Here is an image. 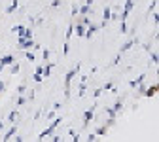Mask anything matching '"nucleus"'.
<instances>
[{
	"instance_id": "nucleus-1",
	"label": "nucleus",
	"mask_w": 159,
	"mask_h": 142,
	"mask_svg": "<svg viewBox=\"0 0 159 142\" xmlns=\"http://www.w3.org/2000/svg\"><path fill=\"white\" fill-rule=\"evenodd\" d=\"M59 125H61V117H57V119L53 117V123H51V125H49V127H48V129H46L44 133H40V136H38V138H40V140H42V138H46V136H49V135H51V133H53V131H55V129L59 127Z\"/></svg>"
},
{
	"instance_id": "nucleus-2",
	"label": "nucleus",
	"mask_w": 159,
	"mask_h": 142,
	"mask_svg": "<svg viewBox=\"0 0 159 142\" xmlns=\"http://www.w3.org/2000/svg\"><path fill=\"white\" fill-rule=\"evenodd\" d=\"M133 6H134V0H127V2H125V8H123V13H121V17H119V19H121V21H125V19H127V15L133 11Z\"/></svg>"
},
{
	"instance_id": "nucleus-3",
	"label": "nucleus",
	"mask_w": 159,
	"mask_h": 142,
	"mask_svg": "<svg viewBox=\"0 0 159 142\" xmlns=\"http://www.w3.org/2000/svg\"><path fill=\"white\" fill-rule=\"evenodd\" d=\"M13 63V55H4L2 59H0V65L6 66V65H11Z\"/></svg>"
},
{
	"instance_id": "nucleus-4",
	"label": "nucleus",
	"mask_w": 159,
	"mask_h": 142,
	"mask_svg": "<svg viewBox=\"0 0 159 142\" xmlns=\"http://www.w3.org/2000/svg\"><path fill=\"white\" fill-rule=\"evenodd\" d=\"M91 119H93V108H91V110H87V112L84 114V123L87 125V123H89Z\"/></svg>"
},
{
	"instance_id": "nucleus-5",
	"label": "nucleus",
	"mask_w": 159,
	"mask_h": 142,
	"mask_svg": "<svg viewBox=\"0 0 159 142\" xmlns=\"http://www.w3.org/2000/svg\"><path fill=\"white\" fill-rule=\"evenodd\" d=\"M76 34L84 38V34H85V25H82V23H80V25H76Z\"/></svg>"
},
{
	"instance_id": "nucleus-6",
	"label": "nucleus",
	"mask_w": 159,
	"mask_h": 142,
	"mask_svg": "<svg viewBox=\"0 0 159 142\" xmlns=\"http://www.w3.org/2000/svg\"><path fill=\"white\" fill-rule=\"evenodd\" d=\"M142 82H144V74H142V76H138L136 80H133V82H131L129 85H131V87H136V85H140Z\"/></svg>"
},
{
	"instance_id": "nucleus-7",
	"label": "nucleus",
	"mask_w": 159,
	"mask_h": 142,
	"mask_svg": "<svg viewBox=\"0 0 159 142\" xmlns=\"http://www.w3.org/2000/svg\"><path fill=\"white\" fill-rule=\"evenodd\" d=\"M15 131H17V129H15V125H13V127H10V129H8V133L4 135V140H10V138L15 135Z\"/></svg>"
},
{
	"instance_id": "nucleus-8",
	"label": "nucleus",
	"mask_w": 159,
	"mask_h": 142,
	"mask_svg": "<svg viewBox=\"0 0 159 142\" xmlns=\"http://www.w3.org/2000/svg\"><path fill=\"white\" fill-rule=\"evenodd\" d=\"M17 8H19V2H17V0H13V2H11V6H10V8L6 10V13H13V11H15Z\"/></svg>"
},
{
	"instance_id": "nucleus-9",
	"label": "nucleus",
	"mask_w": 159,
	"mask_h": 142,
	"mask_svg": "<svg viewBox=\"0 0 159 142\" xmlns=\"http://www.w3.org/2000/svg\"><path fill=\"white\" fill-rule=\"evenodd\" d=\"M89 11H91V6H87V4H85V6H82V8L78 10V13H84V15H87Z\"/></svg>"
},
{
	"instance_id": "nucleus-10",
	"label": "nucleus",
	"mask_w": 159,
	"mask_h": 142,
	"mask_svg": "<svg viewBox=\"0 0 159 142\" xmlns=\"http://www.w3.org/2000/svg\"><path fill=\"white\" fill-rule=\"evenodd\" d=\"M133 44H134V40H129V42H125V44L121 46V53H125V51H127V49H129Z\"/></svg>"
},
{
	"instance_id": "nucleus-11",
	"label": "nucleus",
	"mask_w": 159,
	"mask_h": 142,
	"mask_svg": "<svg viewBox=\"0 0 159 142\" xmlns=\"http://www.w3.org/2000/svg\"><path fill=\"white\" fill-rule=\"evenodd\" d=\"M51 68H53V63H48V65H46V68L42 70V74H46V76H49V74H51Z\"/></svg>"
},
{
	"instance_id": "nucleus-12",
	"label": "nucleus",
	"mask_w": 159,
	"mask_h": 142,
	"mask_svg": "<svg viewBox=\"0 0 159 142\" xmlns=\"http://www.w3.org/2000/svg\"><path fill=\"white\" fill-rule=\"evenodd\" d=\"M19 68H21V66H19V63H11V74H17Z\"/></svg>"
},
{
	"instance_id": "nucleus-13",
	"label": "nucleus",
	"mask_w": 159,
	"mask_h": 142,
	"mask_svg": "<svg viewBox=\"0 0 159 142\" xmlns=\"http://www.w3.org/2000/svg\"><path fill=\"white\" fill-rule=\"evenodd\" d=\"M17 116H19V114H17L15 110H13V112H10V116H8V121H11V123H13V121H15V117H17Z\"/></svg>"
},
{
	"instance_id": "nucleus-14",
	"label": "nucleus",
	"mask_w": 159,
	"mask_h": 142,
	"mask_svg": "<svg viewBox=\"0 0 159 142\" xmlns=\"http://www.w3.org/2000/svg\"><path fill=\"white\" fill-rule=\"evenodd\" d=\"M21 36H23V38H32V30H30V29H25Z\"/></svg>"
},
{
	"instance_id": "nucleus-15",
	"label": "nucleus",
	"mask_w": 159,
	"mask_h": 142,
	"mask_svg": "<svg viewBox=\"0 0 159 142\" xmlns=\"http://www.w3.org/2000/svg\"><path fill=\"white\" fill-rule=\"evenodd\" d=\"M155 93H157V87H155V85H153V87H150V89L146 91V95H148V97H153Z\"/></svg>"
},
{
	"instance_id": "nucleus-16",
	"label": "nucleus",
	"mask_w": 159,
	"mask_h": 142,
	"mask_svg": "<svg viewBox=\"0 0 159 142\" xmlns=\"http://www.w3.org/2000/svg\"><path fill=\"white\" fill-rule=\"evenodd\" d=\"M106 112H108V116H110V119H114V117H116V114H117V112H116L114 108H106Z\"/></svg>"
},
{
	"instance_id": "nucleus-17",
	"label": "nucleus",
	"mask_w": 159,
	"mask_h": 142,
	"mask_svg": "<svg viewBox=\"0 0 159 142\" xmlns=\"http://www.w3.org/2000/svg\"><path fill=\"white\" fill-rule=\"evenodd\" d=\"M32 80H34L36 84H40V82H42V74H38V72H36V74L32 76Z\"/></svg>"
},
{
	"instance_id": "nucleus-18",
	"label": "nucleus",
	"mask_w": 159,
	"mask_h": 142,
	"mask_svg": "<svg viewBox=\"0 0 159 142\" xmlns=\"http://www.w3.org/2000/svg\"><path fill=\"white\" fill-rule=\"evenodd\" d=\"M110 15H112V11H110V10L106 8V10H104V13H102V17H104V21H108V19H110Z\"/></svg>"
},
{
	"instance_id": "nucleus-19",
	"label": "nucleus",
	"mask_w": 159,
	"mask_h": 142,
	"mask_svg": "<svg viewBox=\"0 0 159 142\" xmlns=\"http://www.w3.org/2000/svg\"><path fill=\"white\" fill-rule=\"evenodd\" d=\"M121 108H123V103H121V100H117V103H116V106H114V110H116V112H119Z\"/></svg>"
},
{
	"instance_id": "nucleus-20",
	"label": "nucleus",
	"mask_w": 159,
	"mask_h": 142,
	"mask_svg": "<svg viewBox=\"0 0 159 142\" xmlns=\"http://www.w3.org/2000/svg\"><path fill=\"white\" fill-rule=\"evenodd\" d=\"M27 100H29V98H25V97H19V98H17V104H19V106H23V104L27 103Z\"/></svg>"
},
{
	"instance_id": "nucleus-21",
	"label": "nucleus",
	"mask_w": 159,
	"mask_h": 142,
	"mask_svg": "<svg viewBox=\"0 0 159 142\" xmlns=\"http://www.w3.org/2000/svg\"><path fill=\"white\" fill-rule=\"evenodd\" d=\"M25 57H27V61H34V53H32V51H27Z\"/></svg>"
},
{
	"instance_id": "nucleus-22",
	"label": "nucleus",
	"mask_w": 159,
	"mask_h": 142,
	"mask_svg": "<svg viewBox=\"0 0 159 142\" xmlns=\"http://www.w3.org/2000/svg\"><path fill=\"white\" fill-rule=\"evenodd\" d=\"M42 59H44V61H48V59H49V49H44V53H42Z\"/></svg>"
},
{
	"instance_id": "nucleus-23",
	"label": "nucleus",
	"mask_w": 159,
	"mask_h": 142,
	"mask_svg": "<svg viewBox=\"0 0 159 142\" xmlns=\"http://www.w3.org/2000/svg\"><path fill=\"white\" fill-rule=\"evenodd\" d=\"M125 32H127V23L121 21V34H125Z\"/></svg>"
},
{
	"instance_id": "nucleus-24",
	"label": "nucleus",
	"mask_w": 159,
	"mask_h": 142,
	"mask_svg": "<svg viewBox=\"0 0 159 142\" xmlns=\"http://www.w3.org/2000/svg\"><path fill=\"white\" fill-rule=\"evenodd\" d=\"M72 30H74V29H72V25H70V27H68V29H66V40H68V38H70V36H72Z\"/></svg>"
},
{
	"instance_id": "nucleus-25",
	"label": "nucleus",
	"mask_w": 159,
	"mask_h": 142,
	"mask_svg": "<svg viewBox=\"0 0 159 142\" xmlns=\"http://www.w3.org/2000/svg\"><path fill=\"white\" fill-rule=\"evenodd\" d=\"M51 6H53V8H59V6H61V0H53Z\"/></svg>"
},
{
	"instance_id": "nucleus-26",
	"label": "nucleus",
	"mask_w": 159,
	"mask_h": 142,
	"mask_svg": "<svg viewBox=\"0 0 159 142\" xmlns=\"http://www.w3.org/2000/svg\"><path fill=\"white\" fill-rule=\"evenodd\" d=\"M106 133V127H101V129H97V135H104Z\"/></svg>"
},
{
	"instance_id": "nucleus-27",
	"label": "nucleus",
	"mask_w": 159,
	"mask_h": 142,
	"mask_svg": "<svg viewBox=\"0 0 159 142\" xmlns=\"http://www.w3.org/2000/svg\"><path fill=\"white\" fill-rule=\"evenodd\" d=\"M55 116H57V114H55V110H53V112H49V114H48V116H46V117H48V119H53V117H55Z\"/></svg>"
},
{
	"instance_id": "nucleus-28",
	"label": "nucleus",
	"mask_w": 159,
	"mask_h": 142,
	"mask_svg": "<svg viewBox=\"0 0 159 142\" xmlns=\"http://www.w3.org/2000/svg\"><path fill=\"white\" fill-rule=\"evenodd\" d=\"M25 89H27V87H25V84H23V85H19V89H17V91H19V93H25Z\"/></svg>"
},
{
	"instance_id": "nucleus-29",
	"label": "nucleus",
	"mask_w": 159,
	"mask_h": 142,
	"mask_svg": "<svg viewBox=\"0 0 159 142\" xmlns=\"http://www.w3.org/2000/svg\"><path fill=\"white\" fill-rule=\"evenodd\" d=\"M51 135H53V133H51ZM53 140H55V142H59V140H61V135H53Z\"/></svg>"
},
{
	"instance_id": "nucleus-30",
	"label": "nucleus",
	"mask_w": 159,
	"mask_h": 142,
	"mask_svg": "<svg viewBox=\"0 0 159 142\" xmlns=\"http://www.w3.org/2000/svg\"><path fill=\"white\" fill-rule=\"evenodd\" d=\"M4 89H6V84H4V82H0V93H2Z\"/></svg>"
},
{
	"instance_id": "nucleus-31",
	"label": "nucleus",
	"mask_w": 159,
	"mask_h": 142,
	"mask_svg": "<svg viewBox=\"0 0 159 142\" xmlns=\"http://www.w3.org/2000/svg\"><path fill=\"white\" fill-rule=\"evenodd\" d=\"M93 2H95V0H85V4H87V6H91Z\"/></svg>"
},
{
	"instance_id": "nucleus-32",
	"label": "nucleus",
	"mask_w": 159,
	"mask_h": 142,
	"mask_svg": "<svg viewBox=\"0 0 159 142\" xmlns=\"http://www.w3.org/2000/svg\"><path fill=\"white\" fill-rule=\"evenodd\" d=\"M4 129V123H2V121H0V131H2Z\"/></svg>"
}]
</instances>
